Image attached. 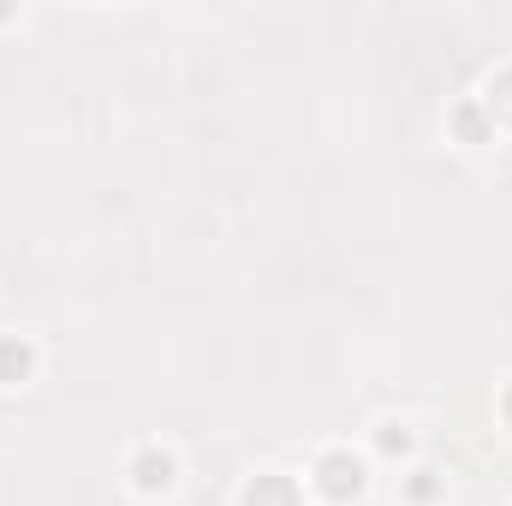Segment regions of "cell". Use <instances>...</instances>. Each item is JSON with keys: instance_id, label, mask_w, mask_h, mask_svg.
Segmentation results:
<instances>
[{"instance_id": "5b68a950", "label": "cell", "mask_w": 512, "mask_h": 506, "mask_svg": "<svg viewBox=\"0 0 512 506\" xmlns=\"http://www.w3.org/2000/svg\"><path fill=\"white\" fill-rule=\"evenodd\" d=\"M495 137H501V131H495V120H489V108H483L477 90L447 108V143H459V149H489Z\"/></svg>"}, {"instance_id": "52a82bcc", "label": "cell", "mask_w": 512, "mask_h": 506, "mask_svg": "<svg viewBox=\"0 0 512 506\" xmlns=\"http://www.w3.org/2000/svg\"><path fill=\"white\" fill-rule=\"evenodd\" d=\"M399 501L405 506H447V471L429 465V459L405 465V471H399Z\"/></svg>"}, {"instance_id": "3957f363", "label": "cell", "mask_w": 512, "mask_h": 506, "mask_svg": "<svg viewBox=\"0 0 512 506\" xmlns=\"http://www.w3.org/2000/svg\"><path fill=\"white\" fill-rule=\"evenodd\" d=\"M233 506H310V489L292 471H251L239 483V501Z\"/></svg>"}, {"instance_id": "6da1fadb", "label": "cell", "mask_w": 512, "mask_h": 506, "mask_svg": "<svg viewBox=\"0 0 512 506\" xmlns=\"http://www.w3.org/2000/svg\"><path fill=\"white\" fill-rule=\"evenodd\" d=\"M304 489H310V501H322V506H358L370 495V453H358L352 441L316 447V459L304 471Z\"/></svg>"}, {"instance_id": "277c9868", "label": "cell", "mask_w": 512, "mask_h": 506, "mask_svg": "<svg viewBox=\"0 0 512 506\" xmlns=\"http://www.w3.org/2000/svg\"><path fill=\"white\" fill-rule=\"evenodd\" d=\"M370 465H417V423L411 417H376L370 423Z\"/></svg>"}, {"instance_id": "7a4b0ae2", "label": "cell", "mask_w": 512, "mask_h": 506, "mask_svg": "<svg viewBox=\"0 0 512 506\" xmlns=\"http://www.w3.org/2000/svg\"><path fill=\"white\" fill-rule=\"evenodd\" d=\"M179 477H185V465H179V453H173L167 441H137V447L126 453V489L137 495V501L173 495Z\"/></svg>"}, {"instance_id": "9c48e42d", "label": "cell", "mask_w": 512, "mask_h": 506, "mask_svg": "<svg viewBox=\"0 0 512 506\" xmlns=\"http://www.w3.org/2000/svg\"><path fill=\"white\" fill-rule=\"evenodd\" d=\"M495 417H501V429L512 435V381H501V393H495Z\"/></svg>"}, {"instance_id": "8992f818", "label": "cell", "mask_w": 512, "mask_h": 506, "mask_svg": "<svg viewBox=\"0 0 512 506\" xmlns=\"http://www.w3.org/2000/svg\"><path fill=\"white\" fill-rule=\"evenodd\" d=\"M36 370H42V346L30 334H18V328H0V393L30 387Z\"/></svg>"}, {"instance_id": "30bf717a", "label": "cell", "mask_w": 512, "mask_h": 506, "mask_svg": "<svg viewBox=\"0 0 512 506\" xmlns=\"http://www.w3.org/2000/svg\"><path fill=\"white\" fill-rule=\"evenodd\" d=\"M12 18H18V12H6V6H0V24H12Z\"/></svg>"}, {"instance_id": "ba28073f", "label": "cell", "mask_w": 512, "mask_h": 506, "mask_svg": "<svg viewBox=\"0 0 512 506\" xmlns=\"http://www.w3.org/2000/svg\"><path fill=\"white\" fill-rule=\"evenodd\" d=\"M477 96H483V108H489L495 131H512V60L507 66H495V72L477 84Z\"/></svg>"}]
</instances>
